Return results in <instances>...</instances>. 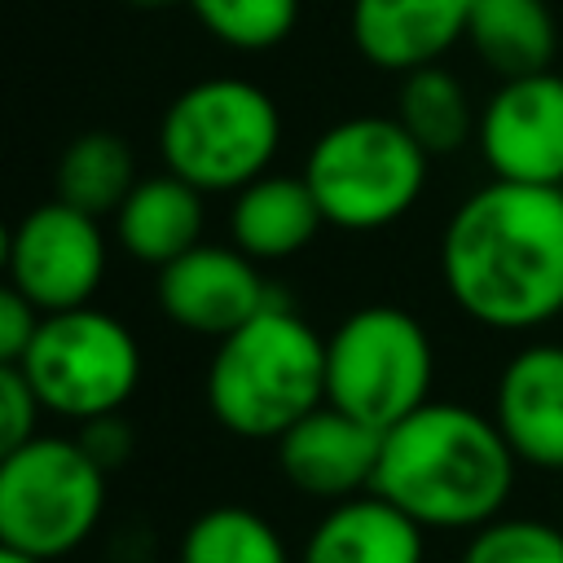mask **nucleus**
<instances>
[{"instance_id":"0eeeda50","label":"nucleus","mask_w":563,"mask_h":563,"mask_svg":"<svg viewBox=\"0 0 563 563\" xmlns=\"http://www.w3.org/2000/svg\"><path fill=\"white\" fill-rule=\"evenodd\" d=\"M106 479L75 435L40 431L0 462V541L44 563L75 554L106 515Z\"/></svg>"},{"instance_id":"9b49d317","label":"nucleus","mask_w":563,"mask_h":563,"mask_svg":"<svg viewBox=\"0 0 563 563\" xmlns=\"http://www.w3.org/2000/svg\"><path fill=\"white\" fill-rule=\"evenodd\" d=\"M277 290L264 282L260 264L233 242H198L180 260L163 264L154 277L158 312L198 339H229L251 317H260Z\"/></svg>"},{"instance_id":"f257e3e1","label":"nucleus","mask_w":563,"mask_h":563,"mask_svg":"<svg viewBox=\"0 0 563 563\" xmlns=\"http://www.w3.org/2000/svg\"><path fill=\"white\" fill-rule=\"evenodd\" d=\"M440 282L462 317L532 334L563 317V189L488 180L440 233Z\"/></svg>"},{"instance_id":"dca6fc26","label":"nucleus","mask_w":563,"mask_h":563,"mask_svg":"<svg viewBox=\"0 0 563 563\" xmlns=\"http://www.w3.org/2000/svg\"><path fill=\"white\" fill-rule=\"evenodd\" d=\"M207 194H198L194 185H185L172 172L158 176H141L132 185V194L123 198V207L114 211V242L128 260L150 264L154 273L172 260H180L185 251H194L207 229Z\"/></svg>"},{"instance_id":"cd10ccee","label":"nucleus","mask_w":563,"mask_h":563,"mask_svg":"<svg viewBox=\"0 0 563 563\" xmlns=\"http://www.w3.org/2000/svg\"><path fill=\"white\" fill-rule=\"evenodd\" d=\"M4 264H9V224L0 220V277H4Z\"/></svg>"},{"instance_id":"4468645a","label":"nucleus","mask_w":563,"mask_h":563,"mask_svg":"<svg viewBox=\"0 0 563 563\" xmlns=\"http://www.w3.org/2000/svg\"><path fill=\"white\" fill-rule=\"evenodd\" d=\"M466 18L471 0H352L347 31L369 66L409 75L466 40Z\"/></svg>"},{"instance_id":"4be33fe9","label":"nucleus","mask_w":563,"mask_h":563,"mask_svg":"<svg viewBox=\"0 0 563 563\" xmlns=\"http://www.w3.org/2000/svg\"><path fill=\"white\" fill-rule=\"evenodd\" d=\"M185 4L207 35H216L238 53L277 48L299 22V0H185Z\"/></svg>"},{"instance_id":"9d476101","label":"nucleus","mask_w":563,"mask_h":563,"mask_svg":"<svg viewBox=\"0 0 563 563\" xmlns=\"http://www.w3.org/2000/svg\"><path fill=\"white\" fill-rule=\"evenodd\" d=\"M475 145L493 180L563 189V75L537 70L501 79L479 110Z\"/></svg>"},{"instance_id":"423d86ee","label":"nucleus","mask_w":563,"mask_h":563,"mask_svg":"<svg viewBox=\"0 0 563 563\" xmlns=\"http://www.w3.org/2000/svg\"><path fill=\"white\" fill-rule=\"evenodd\" d=\"M435 383L427 325L400 303L352 308L325 334V405L374 427L378 435L422 409Z\"/></svg>"},{"instance_id":"7ed1b4c3","label":"nucleus","mask_w":563,"mask_h":563,"mask_svg":"<svg viewBox=\"0 0 563 563\" xmlns=\"http://www.w3.org/2000/svg\"><path fill=\"white\" fill-rule=\"evenodd\" d=\"M202 387L211 418L229 435L282 440L325 405V334L277 295L260 317L216 343Z\"/></svg>"},{"instance_id":"20e7f679","label":"nucleus","mask_w":563,"mask_h":563,"mask_svg":"<svg viewBox=\"0 0 563 563\" xmlns=\"http://www.w3.org/2000/svg\"><path fill=\"white\" fill-rule=\"evenodd\" d=\"M282 150L277 101L238 75H211L172 97L158 119L163 172L198 194H238L260 180Z\"/></svg>"},{"instance_id":"f3484780","label":"nucleus","mask_w":563,"mask_h":563,"mask_svg":"<svg viewBox=\"0 0 563 563\" xmlns=\"http://www.w3.org/2000/svg\"><path fill=\"white\" fill-rule=\"evenodd\" d=\"M321 207L303 176L264 172L229 202V242L255 264L295 260L321 233Z\"/></svg>"},{"instance_id":"a211bd4d","label":"nucleus","mask_w":563,"mask_h":563,"mask_svg":"<svg viewBox=\"0 0 563 563\" xmlns=\"http://www.w3.org/2000/svg\"><path fill=\"white\" fill-rule=\"evenodd\" d=\"M466 44L497 79L554 70L559 26L545 0H471Z\"/></svg>"},{"instance_id":"b1692460","label":"nucleus","mask_w":563,"mask_h":563,"mask_svg":"<svg viewBox=\"0 0 563 563\" xmlns=\"http://www.w3.org/2000/svg\"><path fill=\"white\" fill-rule=\"evenodd\" d=\"M44 405L35 400L22 365H0V462L40 435Z\"/></svg>"},{"instance_id":"6e6552de","label":"nucleus","mask_w":563,"mask_h":563,"mask_svg":"<svg viewBox=\"0 0 563 563\" xmlns=\"http://www.w3.org/2000/svg\"><path fill=\"white\" fill-rule=\"evenodd\" d=\"M141 343L106 308H70L40 317V330L22 356V374L44 413L66 422H92L123 413L141 387Z\"/></svg>"},{"instance_id":"1a4fd4ad","label":"nucleus","mask_w":563,"mask_h":563,"mask_svg":"<svg viewBox=\"0 0 563 563\" xmlns=\"http://www.w3.org/2000/svg\"><path fill=\"white\" fill-rule=\"evenodd\" d=\"M106 264H110V246L101 220L62 198L40 202L18 224H9L4 277L44 317L88 308L106 282Z\"/></svg>"},{"instance_id":"ddd939ff","label":"nucleus","mask_w":563,"mask_h":563,"mask_svg":"<svg viewBox=\"0 0 563 563\" xmlns=\"http://www.w3.org/2000/svg\"><path fill=\"white\" fill-rule=\"evenodd\" d=\"M493 422L519 466L563 475V343H528L501 365Z\"/></svg>"},{"instance_id":"5701e85b","label":"nucleus","mask_w":563,"mask_h":563,"mask_svg":"<svg viewBox=\"0 0 563 563\" xmlns=\"http://www.w3.org/2000/svg\"><path fill=\"white\" fill-rule=\"evenodd\" d=\"M462 563H563V523L532 515H497L475 528Z\"/></svg>"},{"instance_id":"f8f14e48","label":"nucleus","mask_w":563,"mask_h":563,"mask_svg":"<svg viewBox=\"0 0 563 563\" xmlns=\"http://www.w3.org/2000/svg\"><path fill=\"white\" fill-rule=\"evenodd\" d=\"M277 444V471L282 479L312 497V501H347L374 488L378 471V444L383 435L356 418H347L334 405H317L308 418H299Z\"/></svg>"},{"instance_id":"393cba45","label":"nucleus","mask_w":563,"mask_h":563,"mask_svg":"<svg viewBox=\"0 0 563 563\" xmlns=\"http://www.w3.org/2000/svg\"><path fill=\"white\" fill-rule=\"evenodd\" d=\"M40 308L9 282L0 277V365H22L35 330H40Z\"/></svg>"},{"instance_id":"a878e982","label":"nucleus","mask_w":563,"mask_h":563,"mask_svg":"<svg viewBox=\"0 0 563 563\" xmlns=\"http://www.w3.org/2000/svg\"><path fill=\"white\" fill-rule=\"evenodd\" d=\"M75 440L84 444V453H88L106 475L119 471V466L132 457V444H136V435H132V427H128L123 413H106V418L84 422V427L75 431Z\"/></svg>"},{"instance_id":"f03ea898","label":"nucleus","mask_w":563,"mask_h":563,"mask_svg":"<svg viewBox=\"0 0 563 563\" xmlns=\"http://www.w3.org/2000/svg\"><path fill=\"white\" fill-rule=\"evenodd\" d=\"M519 457L493 413L427 400L383 431L374 488L427 532H475L506 515Z\"/></svg>"},{"instance_id":"39448f33","label":"nucleus","mask_w":563,"mask_h":563,"mask_svg":"<svg viewBox=\"0 0 563 563\" xmlns=\"http://www.w3.org/2000/svg\"><path fill=\"white\" fill-rule=\"evenodd\" d=\"M427 167L431 154L396 114H352L312 141L299 176L325 224L343 233H378L413 211L427 189Z\"/></svg>"},{"instance_id":"6ab92c4d","label":"nucleus","mask_w":563,"mask_h":563,"mask_svg":"<svg viewBox=\"0 0 563 563\" xmlns=\"http://www.w3.org/2000/svg\"><path fill=\"white\" fill-rule=\"evenodd\" d=\"M396 119L431 158L435 154H457L475 136V123H479L466 84L453 70H444L440 62L400 75Z\"/></svg>"},{"instance_id":"2eb2a0df","label":"nucleus","mask_w":563,"mask_h":563,"mask_svg":"<svg viewBox=\"0 0 563 563\" xmlns=\"http://www.w3.org/2000/svg\"><path fill=\"white\" fill-rule=\"evenodd\" d=\"M299 563H427V528L378 493L325 506L299 545Z\"/></svg>"},{"instance_id":"aec40b11","label":"nucleus","mask_w":563,"mask_h":563,"mask_svg":"<svg viewBox=\"0 0 563 563\" xmlns=\"http://www.w3.org/2000/svg\"><path fill=\"white\" fill-rule=\"evenodd\" d=\"M136 154L114 132H84L75 136L53 172V198L88 211V216H114L123 198L136 185Z\"/></svg>"},{"instance_id":"c85d7f7f","label":"nucleus","mask_w":563,"mask_h":563,"mask_svg":"<svg viewBox=\"0 0 563 563\" xmlns=\"http://www.w3.org/2000/svg\"><path fill=\"white\" fill-rule=\"evenodd\" d=\"M123 4H132V9H167L176 0H123Z\"/></svg>"},{"instance_id":"c756f323","label":"nucleus","mask_w":563,"mask_h":563,"mask_svg":"<svg viewBox=\"0 0 563 563\" xmlns=\"http://www.w3.org/2000/svg\"><path fill=\"white\" fill-rule=\"evenodd\" d=\"M559 523H563V501H559Z\"/></svg>"},{"instance_id":"412c9836","label":"nucleus","mask_w":563,"mask_h":563,"mask_svg":"<svg viewBox=\"0 0 563 563\" xmlns=\"http://www.w3.org/2000/svg\"><path fill=\"white\" fill-rule=\"evenodd\" d=\"M176 563H299L286 537L251 506L224 501L189 519L176 545Z\"/></svg>"},{"instance_id":"bb28decb","label":"nucleus","mask_w":563,"mask_h":563,"mask_svg":"<svg viewBox=\"0 0 563 563\" xmlns=\"http://www.w3.org/2000/svg\"><path fill=\"white\" fill-rule=\"evenodd\" d=\"M0 563H44V559L22 554V550H13V545H4V541H0Z\"/></svg>"}]
</instances>
